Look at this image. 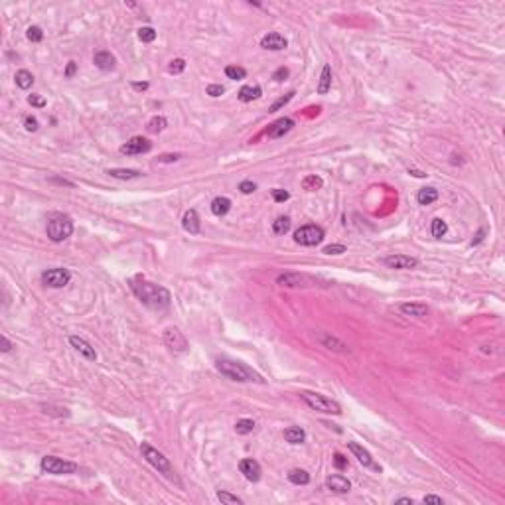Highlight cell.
I'll list each match as a JSON object with an SVG mask.
<instances>
[{"instance_id": "cell-56", "label": "cell", "mask_w": 505, "mask_h": 505, "mask_svg": "<svg viewBox=\"0 0 505 505\" xmlns=\"http://www.w3.org/2000/svg\"><path fill=\"white\" fill-rule=\"evenodd\" d=\"M409 174H413L415 178H424V176H426V174H424V172H421V170H409Z\"/></svg>"}, {"instance_id": "cell-44", "label": "cell", "mask_w": 505, "mask_h": 505, "mask_svg": "<svg viewBox=\"0 0 505 505\" xmlns=\"http://www.w3.org/2000/svg\"><path fill=\"white\" fill-rule=\"evenodd\" d=\"M239 190H241V194H247V196H249V194H252V192L257 190V184L251 182V180H245V182L239 184Z\"/></svg>"}, {"instance_id": "cell-43", "label": "cell", "mask_w": 505, "mask_h": 505, "mask_svg": "<svg viewBox=\"0 0 505 505\" xmlns=\"http://www.w3.org/2000/svg\"><path fill=\"white\" fill-rule=\"evenodd\" d=\"M345 251H347L345 245H328V247H324L326 255H341V252H345Z\"/></svg>"}, {"instance_id": "cell-7", "label": "cell", "mask_w": 505, "mask_h": 505, "mask_svg": "<svg viewBox=\"0 0 505 505\" xmlns=\"http://www.w3.org/2000/svg\"><path fill=\"white\" fill-rule=\"evenodd\" d=\"M42 470L54 476H65V474H75L77 472V464L57 458V456H46L42 458Z\"/></svg>"}, {"instance_id": "cell-24", "label": "cell", "mask_w": 505, "mask_h": 505, "mask_svg": "<svg viewBox=\"0 0 505 505\" xmlns=\"http://www.w3.org/2000/svg\"><path fill=\"white\" fill-rule=\"evenodd\" d=\"M438 199V190L436 188H422V190H419V194H417V201L421 203V205H430V203H434Z\"/></svg>"}, {"instance_id": "cell-50", "label": "cell", "mask_w": 505, "mask_h": 505, "mask_svg": "<svg viewBox=\"0 0 505 505\" xmlns=\"http://www.w3.org/2000/svg\"><path fill=\"white\" fill-rule=\"evenodd\" d=\"M424 503H438V505H442L444 503V499L442 497H438V495H424V499H422Z\"/></svg>"}, {"instance_id": "cell-18", "label": "cell", "mask_w": 505, "mask_h": 505, "mask_svg": "<svg viewBox=\"0 0 505 505\" xmlns=\"http://www.w3.org/2000/svg\"><path fill=\"white\" fill-rule=\"evenodd\" d=\"M318 341H320L324 347H328V349H332V351H337V353H347V351H349V347H347L343 341H339L337 337H334V336H330V334H320V336H318Z\"/></svg>"}, {"instance_id": "cell-41", "label": "cell", "mask_w": 505, "mask_h": 505, "mask_svg": "<svg viewBox=\"0 0 505 505\" xmlns=\"http://www.w3.org/2000/svg\"><path fill=\"white\" fill-rule=\"evenodd\" d=\"M184 69H186V61H184L182 57H178V59H172V61H170V65H168V71H170V73H174V75L182 73Z\"/></svg>"}, {"instance_id": "cell-12", "label": "cell", "mask_w": 505, "mask_h": 505, "mask_svg": "<svg viewBox=\"0 0 505 505\" xmlns=\"http://www.w3.org/2000/svg\"><path fill=\"white\" fill-rule=\"evenodd\" d=\"M150 148H152L150 140H146V139H142V137H133L129 142L120 146V152L126 154V156H135V154H144V152H148Z\"/></svg>"}, {"instance_id": "cell-32", "label": "cell", "mask_w": 505, "mask_h": 505, "mask_svg": "<svg viewBox=\"0 0 505 505\" xmlns=\"http://www.w3.org/2000/svg\"><path fill=\"white\" fill-rule=\"evenodd\" d=\"M168 126V120L164 118V116H152L150 120H148V126L146 129L150 131V133H160V131H164Z\"/></svg>"}, {"instance_id": "cell-52", "label": "cell", "mask_w": 505, "mask_h": 505, "mask_svg": "<svg viewBox=\"0 0 505 505\" xmlns=\"http://www.w3.org/2000/svg\"><path fill=\"white\" fill-rule=\"evenodd\" d=\"M176 160H180V154H164L158 158V162H176Z\"/></svg>"}, {"instance_id": "cell-11", "label": "cell", "mask_w": 505, "mask_h": 505, "mask_svg": "<svg viewBox=\"0 0 505 505\" xmlns=\"http://www.w3.org/2000/svg\"><path fill=\"white\" fill-rule=\"evenodd\" d=\"M347 448L351 450V454L357 458V462H359L361 466H365V468H369V470H375V472H381V466L375 464L373 456H371L361 444H357V442H347Z\"/></svg>"}, {"instance_id": "cell-38", "label": "cell", "mask_w": 505, "mask_h": 505, "mask_svg": "<svg viewBox=\"0 0 505 505\" xmlns=\"http://www.w3.org/2000/svg\"><path fill=\"white\" fill-rule=\"evenodd\" d=\"M294 95H296V93H294V91H290V93H286L284 97H281V99H279L277 103H273V105H271L269 112H277V111H281V109H282L284 105H288V103L292 101V97H294Z\"/></svg>"}, {"instance_id": "cell-57", "label": "cell", "mask_w": 505, "mask_h": 505, "mask_svg": "<svg viewBox=\"0 0 505 505\" xmlns=\"http://www.w3.org/2000/svg\"><path fill=\"white\" fill-rule=\"evenodd\" d=\"M395 503H409V505H413V499L411 497H399V499H395Z\"/></svg>"}, {"instance_id": "cell-8", "label": "cell", "mask_w": 505, "mask_h": 505, "mask_svg": "<svg viewBox=\"0 0 505 505\" xmlns=\"http://www.w3.org/2000/svg\"><path fill=\"white\" fill-rule=\"evenodd\" d=\"M277 284L288 286V288H306V286H316L318 281L314 277L300 275V273H284V275H279Z\"/></svg>"}, {"instance_id": "cell-29", "label": "cell", "mask_w": 505, "mask_h": 505, "mask_svg": "<svg viewBox=\"0 0 505 505\" xmlns=\"http://www.w3.org/2000/svg\"><path fill=\"white\" fill-rule=\"evenodd\" d=\"M14 81H16V85H18L20 89H30V87L34 85V75H32L28 69H20V71H16Z\"/></svg>"}, {"instance_id": "cell-39", "label": "cell", "mask_w": 505, "mask_h": 505, "mask_svg": "<svg viewBox=\"0 0 505 505\" xmlns=\"http://www.w3.org/2000/svg\"><path fill=\"white\" fill-rule=\"evenodd\" d=\"M26 38L30 40V42H42L44 40V32H42V28L40 26H30L28 28V32H26Z\"/></svg>"}, {"instance_id": "cell-42", "label": "cell", "mask_w": 505, "mask_h": 505, "mask_svg": "<svg viewBox=\"0 0 505 505\" xmlns=\"http://www.w3.org/2000/svg\"><path fill=\"white\" fill-rule=\"evenodd\" d=\"M24 126H26V131H28V133H36V131L40 129V122H38V118H36V116H32V114H30V116H26V118H24Z\"/></svg>"}, {"instance_id": "cell-14", "label": "cell", "mask_w": 505, "mask_h": 505, "mask_svg": "<svg viewBox=\"0 0 505 505\" xmlns=\"http://www.w3.org/2000/svg\"><path fill=\"white\" fill-rule=\"evenodd\" d=\"M69 343H71V347H73L81 357H85L87 361H95V359H97V351H95V347H93L87 339H83V337H79V336H71V337H69Z\"/></svg>"}, {"instance_id": "cell-19", "label": "cell", "mask_w": 505, "mask_h": 505, "mask_svg": "<svg viewBox=\"0 0 505 505\" xmlns=\"http://www.w3.org/2000/svg\"><path fill=\"white\" fill-rule=\"evenodd\" d=\"M326 487L332 489V491H336V493H347L349 487H351V483L347 481V477L336 474V476H330V477L326 479Z\"/></svg>"}, {"instance_id": "cell-1", "label": "cell", "mask_w": 505, "mask_h": 505, "mask_svg": "<svg viewBox=\"0 0 505 505\" xmlns=\"http://www.w3.org/2000/svg\"><path fill=\"white\" fill-rule=\"evenodd\" d=\"M131 288L135 296L150 310H164L170 306V292L164 286H158L146 281H131Z\"/></svg>"}, {"instance_id": "cell-54", "label": "cell", "mask_w": 505, "mask_h": 505, "mask_svg": "<svg viewBox=\"0 0 505 505\" xmlns=\"http://www.w3.org/2000/svg\"><path fill=\"white\" fill-rule=\"evenodd\" d=\"M133 89H137V91H146V89H148V83H146V81H142V83L135 81V83H133Z\"/></svg>"}, {"instance_id": "cell-45", "label": "cell", "mask_w": 505, "mask_h": 505, "mask_svg": "<svg viewBox=\"0 0 505 505\" xmlns=\"http://www.w3.org/2000/svg\"><path fill=\"white\" fill-rule=\"evenodd\" d=\"M290 197V194L286 192V190H281V188H277V190H273V199L275 201H279V203H282V201H286Z\"/></svg>"}, {"instance_id": "cell-53", "label": "cell", "mask_w": 505, "mask_h": 505, "mask_svg": "<svg viewBox=\"0 0 505 505\" xmlns=\"http://www.w3.org/2000/svg\"><path fill=\"white\" fill-rule=\"evenodd\" d=\"M75 69H77V63H75V61H69V63H67V69H65V77H73Z\"/></svg>"}, {"instance_id": "cell-4", "label": "cell", "mask_w": 505, "mask_h": 505, "mask_svg": "<svg viewBox=\"0 0 505 505\" xmlns=\"http://www.w3.org/2000/svg\"><path fill=\"white\" fill-rule=\"evenodd\" d=\"M73 233V221L67 215H54L48 221V237L54 243H61L65 241L69 235Z\"/></svg>"}, {"instance_id": "cell-10", "label": "cell", "mask_w": 505, "mask_h": 505, "mask_svg": "<svg viewBox=\"0 0 505 505\" xmlns=\"http://www.w3.org/2000/svg\"><path fill=\"white\" fill-rule=\"evenodd\" d=\"M164 343L176 353H182V351L188 349V339L184 337V334L178 328H166L164 330Z\"/></svg>"}, {"instance_id": "cell-37", "label": "cell", "mask_w": 505, "mask_h": 505, "mask_svg": "<svg viewBox=\"0 0 505 505\" xmlns=\"http://www.w3.org/2000/svg\"><path fill=\"white\" fill-rule=\"evenodd\" d=\"M139 38H140V42L150 44V42H154V40H156V30H154V28H150V26H144V28H140V30H139Z\"/></svg>"}, {"instance_id": "cell-31", "label": "cell", "mask_w": 505, "mask_h": 505, "mask_svg": "<svg viewBox=\"0 0 505 505\" xmlns=\"http://www.w3.org/2000/svg\"><path fill=\"white\" fill-rule=\"evenodd\" d=\"M322 186H324V180H322L320 176H316V174L306 176L304 182H302V188H304L306 192H316V190H320Z\"/></svg>"}, {"instance_id": "cell-30", "label": "cell", "mask_w": 505, "mask_h": 505, "mask_svg": "<svg viewBox=\"0 0 505 505\" xmlns=\"http://www.w3.org/2000/svg\"><path fill=\"white\" fill-rule=\"evenodd\" d=\"M288 481H292L294 485H306V483H310V474L304 470H290Z\"/></svg>"}, {"instance_id": "cell-17", "label": "cell", "mask_w": 505, "mask_h": 505, "mask_svg": "<svg viewBox=\"0 0 505 505\" xmlns=\"http://www.w3.org/2000/svg\"><path fill=\"white\" fill-rule=\"evenodd\" d=\"M286 46H288L286 40L281 34H277V32H271V34L263 36V40H261V48L271 50V52H282Z\"/></svg>"}, {"instance_id": "cell-28", "label": "cell", "mask_w": 505, "mask_h": 505, "mask_svg": "<svg viewBox=\"0 0 505 505\" xmlns=\"http://www.w3.org/2000/svg\"><path fill=\"white\" fill-rule=\"evenodd\" d=\"M107 174L109 176H112V178H116V180H135V178H139L140 176V172L139 170H124V168H112V170H107Z\"/></svg>"}, {"instance_id": "cell-34", "label": "cell", "mask_w": 505, "mask_h": 505, "mask_svg": "<svg viewBox=\"0 0 505 505\" xmlns=\"http://www.w3.org/2000/svg\"><path fill=\"white\" fill-rule=\"evenodd\" d=\"M225 75L229 79H233V81H241V79L247 77V71L243 67H239V65H227L225 67Z\"/></svg>"}, {"instance_id": "cell-55", "label": "cell", "mask_w": 505, "mask_h": 505, "mask_svg": "<svg viewBox=\"0 0 505 505\" xmlns=\"http://www.w3.org/2000/svg\"><path fill=\"white\" fill-rule=\"evenodd\" d=\"M483 235H485V229H481V231H479V233H477V235H476V239H474V241H472V245H477V243H479V241H481V239H483Z\"/></svg>"}, {"instance_id": "cell-21", "label": "cell", "mask_w": 505, "mask_h": 505, "mask_svg": "<svg viewBox=\"0 0 505 505\" xmlns=\"http://www.w3.org/2000/svg\"><path fill=\"white\" fill-rule=\"evenodd\" d=\"M182 227H184L188 233H192V235L199 233V215H197L196 209H188V211L184 213V217H182Z\"/></svg>"}, {"instance_id": "cell-33", "label": "cell", "mask_w": 505, "mask_h": 505, "mask_svg": "<svg viewBox=\"0 0 505 505\" xmlns=\"http://www.w3.org/2000/svg\"><path fill=\"white\" fill-rule=\"evenodd\" d=\"M235 430H237V434H251L252 430H255V421H251V419H241V421H237Z\"/></svg>"}, {"instance_id": "cell-51", "label": "cell", "mask_w": 505, "mask_h": 505, "mask_svg": "<svg viewBox=\"0 0 505 505\" xmlns=\"http://www.w3.org/2000/svg\"><path fill=\"white\" fill-rule=\"evenodd\" d=\"M0 341H2V347H0V349H2V353H6V351H10V349H12V341H10L6 336L0 337Z\"/></svg>"}, {"instance_id": "cell-22", "label": "cell", "mask_w": 505, "mask_h": 505, "mask_svg": "<svg viewBox=\"0 0 505 505\" xmlns=\"http://www.w3.org/2000/svg\"><path fill=\"white\" fill-rule=\"evenodd\" d=\"M261 95H263V91H261L259 85H245V87H241L239 93H237V97H239L241 103H251V101L259 99Z\"/></svg>"}, {"instance_id": "cell-5", "label": "cell", "mask_w": 505, "mask_h": 505, "mask_svg": "<svg viewBox=\"0 0 505 505\" xmlns=\"http://www.w3.org/2000/svg\"><path fill=\"white\" fill-rule=\"evenodd\" d=\"M302 399H304V403L310 407V409H314V411H318V413H326V415H339L341 413V407L336 403V401H332V399H328V397H324V395H318V393H302Z\"/></svg>"}, {"instance_id": "cell-20", "label": "cell", "mask_w": 505, "mask_h": 505, "mask_svg": "<svg viewBox=\"0 0 505 505\" xmlns=\"http://www.w3.org/2000/svg\"><path fill=\"white\" fill-rule=\"evenodd\" d=\"M93 63H95L101 71H111V69L114 67L116 59H114V56H112L111 52H97V54L93 56Z\"/></svg>"}, {"instance_id": "cell-49", "label": "cell", "mask_w": 505, "mask_h": 505, "mask_svg": "<svg viewBox=\"0 0 505 505\" xmlns=\"http://www.w3.org/2000/svg\"><path fill=\"white\" fill-rule=\"evenodd\" d=\"M288 73H290L288 67H279V69L273 73V79H275V81H284V79L288 77Z\"/></svg>"}, {"instance_id": "cell-36", "label": "cell", "mask_w": 505, "mask_h": 505, "mask_svg": "<svg viewBox=\"0 0 505 505\" xmlns=\"http://www.w3.org/2000/svg\"><path fill=\"white\" fill-rule=\"evenodd\" d=\"M273 231L277 235H284L290 231V217H279L275 223H273Z\"/></svg>"}, {"instance_id": "cell-3", "label": "cell", "mask_w": 505, "mask_h": 505, "mask_svg": "<svg viewBox=\"0 0 505 505\" xmlns=\"http://www.w3.org/2000/svg\"><path fill=\"white\" fill-rule=\"evenodd\" d=\"M140 452H142L144 460H146L150 466H154L160 474H164L168 479H176V472H174L170 460H168L162 452H158L156 448H152L148 442H142V444H140Z\"/></svg>"}, {"instance_id": "cell-23", "label": "cell", "mask_w": 505, "mask_h": 505, "mask_svg": "<svg viewBox=\"0 0 505 505\" xmlns=\"http://www.w3.org/2000/svg\"><path fill=\"white\" fill-rule=\"evenodd\" d=\"M399 310H401L405 316H413V318H424V316L428 314V308H426L424 304H411V302L401 304Z\"/></svg>"}, {"instance_id": "cell-46", "label": "cell", "mask_w": 505, "mask_h": 505, "mask_svg": "<svg viewBox=\"0 0 505 505\" xmlns=\"http://www.w3.org/2000/svg\"><path fill=\"white\" fill-rule=\"evenodd\" d=\"M334 466H336L337 470H345V468H347V458H345L343 454L336 452V454H334Z\"/></svg>"}, {"instance_id": "cell-6", "label": "cell", "mask_w": 505, "mask_h": 505, "mask_svg": "<svg viewBox=\"0 0 505 505\" xmlns=\"http://www.w3.org/2000/svg\"><path fill=\"white\" fill-rule=\"evenodd\" d=\"M324 229L318 225H302L294 231V241L302 247H316L324 241Z\"/></svg>"}, {"instance_id": "cell-26", "label": "cell", "mask_w": 505, "mask_h": 505, "mask_svg": "<svg viewBox=\"0 0 505 505\" xmlns=\"http://www.w3.org/2000/svg\"><path fill=\"white\" fill-rule=\"evenodd\" d=\"M284 438H286V442H290V444H302V442L306 440V432H304L300 426H290V428L284 430Z\"/></svg>"}, {"instance_id": "cell-48", "label": "cell", "mask_w": 505, "mask_h": 505, "mask_svg": "<svg viewBox=\"0 0 505 505\" xmlns=\"http://www.w3.org/2000/svg\"><path fill=\"white\" fill-rule=\"evenodd\" d=\"M28 103H30L32 107H38V109L46 107V99L40 97V95H28Z\"/></svg>"}, {"instance_id": "cell-35", "label": "cell", "mask_w": 505, "mask_h": 505, "mask_svg": "<svg viewBox=\"0 0 505 505\" xmlns=\"http://www.w3.org/2000/svg\"><path fill=\"white\" fill-rule=\"evenodd\" d=\"M430 231H432V235H434L436 239H440V237H444V235H446L448 225H446V221H444V219L436 217V219H432V227H430Z\"/></svg>"}, {"instance_id": "cell-16", "label": "cell", "mask_w": 505, "mask_h": 505, "mask_svg": "<svg viewBox=\"0 0 505 505\" xmlns=\"http://www.w3.org/2000/svg\"><path fill=\"white\" fill-rule=\"evenodd\" d=\"M383 263L389 267V269H397V271H407V269H415L419 265V261L415 257H407V255H391V257H385Z\"/></svg>"}, {"instance_id": "cell-15", "label": "cell", "mask_w": 505, "mask_h": 505, "mask_svg": "<svg viewBox=\"0 0 505 505\" xmlns=\"http://www.w3.org/2000/svg\"><path fill=\"white\" fill-rule=\"evenodd\" d=\"M239 470H241V474H243L249 481H259V479H261V474H263L261 464H259L257 460H252V458L241 460V462H239Z\"/></svg>"}, {"instance_id": "cell-25", "label": "cell", "mask_w": 505, "mask_h": 505, "mask_svg": "<svg viewBox=\"0 0 505 505\" xmlns=\"http://www.w3.org/2000/svg\"><path fill=\"white\" fill-rule=\"evenodd\" d=\"M229 209H231V199H229V197H215V199L211 201V211H213V215H217V217L227 215Z\"/></svg>"}, {"instance_id": "cell-27", "label": "cell", "mask_w": 505, "mask_h": 505, "mask_svg": "<svg viewBox=\"0 0 505 505\" xmlns=\"http://www.w3.org/2000/svg\"><path fill=\"white\" fill-rule=\"evenodd\" d=\"M332 87V67L330 65H324L322 69V75H320V83H318V93L320 95H326Z\"/></svg>"}, {"instance_id": "cell-47", "label": "cell", "mask_w": 505, "mask_h": 505, "mask_svg": "<svg viewBox=\"0 0 505 505\" xmlns=\"http://www.w3.org/2000/svg\"><path fill=\"white\" fill-rule=\"evenodd\" d=\"M223 93H225L223 85H207V95L209 97H221Z\"/></svg>"}, {"instance_id": "cell-2", "label": "cell", "mask_w": 505, "mask_h": 505, "mask_svg": "<svg viewBox=\"0 0 505 505\" xmlns=\"http://www.w3.org/2000/svg\"><path fill=\"white\" fill-rule=\"evenodd\" d=\"M215 367L221 375H225L227 379L231 381H239V383H245V381H263V379L252 373L247 365L239 363V361H233V359H217L215 361Z\"/></svg>"}, {"instance_id": "cell-9", "label": "cell", "mask_w": 505, "mask_h": 505, "mask_svg": "<svg viewBox=\"0 0 505 505\" xmlns=\"http://www.w3.org/2000/svg\"><path fill=\"white\" fill-rule=\"evenodd\" d=\"M71 281V273L67 269H50L42 275V282L50 288H63L65 284H69Z\"/></svg>"}, {"instance_id": "cell-13", "label": "cell", "mask_w": 505, "mask_h": 505, "mask_svg": "<svg viewBox=\"0 0 505 505\" xmlns=\"http://www.w3.org/2000/svg\"><path fill=\"white\" fill-rule=\"evenodd\" d=\"M292 126H294V120L288 118V116H282V118L275 120L273 124H269L267 137H269V139H281V137H284L286 133L292 131Z\"/></svg>"}, {"instance_id": "cell-40", "label": "cell", "mask_w": 505, "mask_h": 505, "mask_svg": "<svg viewBox=\"0 0 505 505\" xmlns=\"http://www.w3.org/2000/svg\"><path fill=\"white\" fill-rule=\"evenodd\" d=\"M217 499H219L221 503H237V505H241V503H243V499H241V497L231 495V493H227V491H217Z\"/></svg>"}]
</instances>
